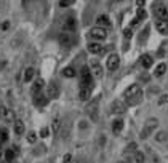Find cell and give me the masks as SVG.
Segmentation results:
<instances>
[{"instance_id": "6da1fadb", "label": "cell", "mask_w": 168, "mask_h": 163, "mask_svg": "<svg viewBox=\"0 0 168 163\" xmlns=\"http://www.w3.org/2000/svg\"><path fill=\"white\" fill-rule=\"evenodd\" d=\"M93 88V74L90 67L83 66L80 71V88Z\"/></svg>"}, {"instance_id": "44dd1931", "label": "cell", "mask_w": 168, "mask_h": 163, "mask_svg": "<svg viewBox=\"0 0 168 163\" xmlns=\"http://www.w3.org/2000/svg\"><path fill=\"white\" fill-rule=\"evenodd\" d=\"M91 96V88H80V91H78V98H80L82 101H88Z\"/></svg>"}, {"instance_id": "52a82bcc", "label": "cell", "mask_w": 168, "mask_h": 163, "mask_svg": "<svg viewBox=\"0 0 168 163\" xmlns=\"http://www.w3.org/2000/svg\"><path fill=\"white\" fill-rule=\"evenodd\" d=\"M88 51L93 54H102L104 53V46L99 42H91V43H88Z\"/></svg>"}, {"instance_id": "836d02e7", "label": "cell", "mask_w": 168, "mask_h": 163, "mask_svg": "<svg viewBox=\"0 0 168 163\" xmlns=\"http://www.w3.org/2000/svg\"><path fill=\"white\" fill-rule=\"evenodd\" d=\"M59 125H61V122H59V118L56 117V118L53 120V125H51V128H53V131H55V133H58V131H59Z\"/></svg>"}, {"instance_id": "5b68a950", "label": "cell", "mask_w": 168, "mask_h": 163, "mask_svg": "<svg viewBox=\"0 0 168 163\" xmlns=\"http://www.w3.org/2000/svg\"><path fill=\"white\" fill-rule=\"evenodd\" d=\"M0 118L7 123H11V122H15V114H13L11 109H8L5 106H0Z\"/></svg>"}, {"instance_id": "f6af8a7d", "label": "cell", "mask_w": 168, "mask_h": 163, "mask_svg": "<svg viewBox=\"0 0 168 163\" xmlns=\"http://www.w3.org/2000/svg\"><path fill=\"white\" fill-rule=\"evenodd\" d=\"M114 2H122V0H114Z\"/></svg>"}, {"instance_id": "c3c4849f", "label": "cell", "mask_w": 168, "mask_h": 163, "mask_svg": "<svg viewBox=\"0 0 168 163\" xmlns=\"http://www.w3.org/2000/svg\"><path fill=\"white\" fill-rule=\"evenodd\" d=\"M119 163H125V162H119Z\"/></svg>"}, {"instance_id": "ab89813d", "label": "cell", "mask_w": 168, "mask_h": 163, "mask_svg": "<svg viewBox=\"0 0 168 163\" xmlns=\"http://www.w3.org/2000/svg\"><path fill=\"white\" fill-rule=\"evenodd\" d=\"M8 27H10V22H8V21H5V22H2V24H0V29H2V31H7Z\"/></svg>"}, {"instance_id": "2e32d148", "label": "cell", "mask_w": 168, "mask_h": 163, "mask_svg": "<svg viewBox=\"0 0 168 163\" xmlns=\"http://www.w3.org/2000/svg\"><path fill=\"white\" fill-rule=\"evenodd\" d=\"M90 71H91V74H93V77H96V78H101V77H102V67H101V64L93 63Z\"/></svg>"}, {"instance_id": "e575fe53", "label": "cell", "mask_w": 168, "mask_h": 163, "mask_svg": "<svg viewBox=\"0 0 168 163\" xmlns=\"http://www.w3.org/2000/svg\"><path fill=\"white\" fill-rule=\"evenodd\" d=\"M35 141H37V134H35L34 131H31L29 136H27V142H29V144H34Z\"/></svg>"}, {"instance_id": "484cf974", "label": "cell", "mask_w": 168, "mask_h": 163, "mask_svg": "<svg viewBox=\"0 0 168 163\" xmlns=\"http://www.w3.org/2000/svg\"><path fill=\"white\" fill-rule=\"evenodd\" d=\"M3 158H5V162H13L15 160V150H13V149H7L5 150V153H3Z\"/></svg>"}, {"instance_id": "d590c367", "label": "cell", "mask_w": 168, "mask_h": 163, "mask_svg": "<svg viewBox=\"0 0 168 163\" xmlns=\"http://www.w3.org/2000/svg\"><path fill=\"white\" fill-rule=\"evenodd\" d=\"M163 104H168V95H163L158 99V106H163Z\"/></svg>"}, {"instance_id": "f546056e", "label": "cell", "mask_w": 168, "mask_h": 163, "mask_svg": "<svg viewBox=\"0 0 168 163\" xmlns=\"http://www.w3.org/2000/svg\"><path fill=\"white\" fill-rule=\"evenodd\" d=\"M136 18H138L139 21L146 19V18H147V13H146V10H144V8H138V15H136Z\"/></svg>"}, {"instance_id": "cb8c5ba5", "label": "cell", "mask_w": 168, "mask_h": 163, "mask_svg": "<svg viewBox=\"0 0 168 163\" xmlns=\"http://www.w3.org/2000/svg\"><path fill=\"white\" fill-rule=\"evenodd\" d=\"M165 72H167V64H165V63H160V64L155 67V72H154V75H155V77H162Z\"/></svg>"}, {"instance_id": "30bf717a", "label": "cell", "mask_w": 168, "mask_h": 163, "mask_svg": "<svg viewBox=\"0 0 168 163\" xmlns=\"http://www.w3.org/2000/svg\"><path fill=\"white\" fill-rule=\"evenodd\" d=\"M48 99H50L48 96H45V95H42V93H39V95L34 96V104H35L37 107H43V106H46Z\"/></svg>"}, {"instance_id": "8992f818", "label": "cell", "mask_w": 168, "mask_h": 163, "mask_svg": "<svg viewBox=\"0 0 168 163\" xmlns=\"http://www.w3.org/2000/svg\"><path fill=\"white\" fill-rule=\"evenodd\" d=\"M119 64H120L119 54H111V56L107 58V69H109V71H117Z\"/></svg>"}, {"instance_id": "d6986e66", "label": "cell", "mask_w": 168, "mask_h": 163, "mask_svg": "<svg viewBox=\"0 0 168 163\" xmlns=\"http://www.w3.org/2000/svg\"><path fill=\"white\" fill-rule=\"evenodd\" d=\"M87 112L90 114V117H91L93 120H96V112H98V99H96V101H93L91 104L87 107Z\"/></svg>"}, {"instance_id": "7bdbcfd3", "label": "cell", "mask_w": 168, "mask_h": 163, "mask_svg": "<svg viewBox=\"0 0 168 163\" xmlns=\"http://www.w3.org/2000/svg\"><path fill=\"white\" fill-rule=\"evenodd\" d=\"M139 22H141V21H139V19H138V18H134V19L131 21V24H130V27H136V26L139 24Z\"/></svg>"}, {"instance_id": "7a4b0ae2", "label": "cell", "mask_w": 168, "mask_h": 163, "mask_svg": "<svg viewBox=\"0 0 168 163\" xmlns=\"http://www.w3.org/2000/svg\"><path fill=\"white\" fill-rule=\"evenodd\" d=\"M157 125H158V120H157V118L147 120L146 125H144V128H143V131H141V138H143V139H147V138L152 134L154 130L157 128Z\"/></svg>"}, {"instance_id": "4dcf8cb0", "label": "cell", "mask_w": 168, "mask_h": 163, "mask_svg": "<svg viewBox=\"0 0 168 163\" xmlns=\"http://www.w3.org/2000/svg\"><path fill=\"white\" fill-rule=\"evenodd\" d=\"M0 141H2V142L8 141V130H7V128H2V130H0Z\"/></svg>"}, {"instance_id": "ee69618b", "label": "cell", "mask_w": 168, "mask_h": 163, "mask_svg": "<svg viewBox=\"0 0 168 163\" xmlns=\"http://www.w3.org/2000/svg\"><path fill=\"white\" fill-rule=\"evenodd\" d=\"M0 163H5V158H0Z\"/></svg>"}, {"instance_id": "9c48e42d", "label": "cell", "mask_w": 168, "mask_h": 163, "mask_svg": "<svg viewBox=\"0 0 168 163\" xmlns=\"http://www.w3.org/2000/svg\"><path fill=\"white\" fill-rule=\"evenodd\" d=\"M139 93H143V91H141V88H139V85H131V86H128L127 90H125L123 96H125V98H131V96L139 95Z\"/></svg>"}, {"instance_id": "7dc6e473", "label": "cell", "mask_w": 168, "mask_h": 163, "mask_svg": "<svg viewBox=\"0 0 168 163\" xmlns=\"http://www.w3.org/2000/svg\"><path fill=\"white\" fill-rule=\"evenodd\" d=\"M71 163H78V162H71Z\"/></svg>"}, {"instance_id": "3957f363", "label": "cell", "mask_w": 168, "mask_h": 163, "mask_svg": "<svg viewBox=\"0 0 168 163\" xmlns=\"http://www.w3.org/2000/svg\"><path fill=\"white\" fill-rule=\"evenodd\" d=\"M154 15L158 21H168V10L162 3H155L154 5Z\"/></svg>"}, {"instance_id": "1f68e13d", "label": "cell", "mask_w": 168, "mask_h": 163, "mask_svg": "<svg viewBox=\"0 0 168 163\" xmlns=\"http://www.w3.org/2000/svg\"><path fill=\"white\" fill-rule=\"evenodd\" d=\"M123 37H125L127 40L131 39V37H133V27H127V29L123 31Z\"/></svg>"}, {"instance_id": "9a60e30c", "label": "cell", "mask_w": 168, "mask_h": 163, "mask_svg": "<svg viewBox=\"0 0 168 163\" xmlns=\"http://www.w3.org/2000/svg\"><path fill=\"white\" fill-rule=\"evenodd\" d=\"M152 64H154V59H152L151 54H143L141 56V66L144 69H151Z\"/></svg>"}, {"instance_id": "ba28073f", "label": "cell", "mask_w": 168, "mask_h": 163, "mask_svg": "<svg viewBox=\"0 0 168 163\" xmlns=\"http://www.w3.org/2000/svg\"><path fill=\"white\" fill-rule=\"evenodd\" d=\"M96 24L99 26V27H104V29H109V27L112 26V22H111V19H109V16L101 15V16L96 18Z\"/></svg>"}, {"instance_id": "681fc988", "label": "cell", "mask_w": 168, "mask_h": 163, "mask_svg": "<svg viewBox=\"0 0 168 163\" xmlns=\"http://www.w3.org/2000/svg\"><path fill=\"white\" fill-rule=\"evenodd\" d=\"M10 163H11V162H10Z\"/></svg>"}, {"instance_id": "7c38bea8", "label": "cell", "mask_w": 168, "mask_h": 163, "mask_svg": "<svg viewBox=\"0 0 168 163\" xmlns=\"http://www.w3.org/2000/svg\"><path fill=\"white\" fill-rule=\"evenodd\" d=\"M75 27H77V21L74 19V18H67V19L64 21V24H63V29L66 31V32L75 31Z\"/></svg>"}, {"instance_id": "d6a6232c", "label": "cell", "mask_w": 168, "mask_h": 163, "mask_svg": "<svg viewBox=\"0 0 168 163\" xmlns=\"http://www.w3.org/2000/svg\"><path fill=\"white\" fill-rule=\"evenodd\" d=\"M155 139H157L158 142L167 141V133H165V131H158V133H157V136H155Z\"/></svg>"}, {"instance_id": "60d3db41", "label": "cell", "mask_w": 168, "mask_h": 163, "mask_svg": "<svg viewBox=\"0 0 168 163\" xmlns=\"http://www.w3.org/2000/svg\"><path fill=\"white\" fill-rule=\"evenodd\" d=\"M71 160H72V155L71 153H66L64 155V163H71Z\"/></svg>"}, {"instance_id": "8d00e7d4", "label": "cell", "mask_w": 168, "mask_h": 163, "mask_svg": "<svg viewBox=\"0 0 168 163\" xmlns=\"http://www.w3.org/2000/svg\"><path fill=\"white\" fill-rule=\"evenodd\" d=\"M127 152H136V142H131V144H128V147H127Z\"/></svg>"}, {"instance_id": "b9f144b4", "label": "cell", "mask_w": 168, "mask_h": 163, "mask_svg": "<svg viewBox=\"0 0 168 163\" xmlns=\"http://www.w3.org/2000/svg\"><path fill=\"white\" fill-rule=\"evenodd\" d=\"M144 3H146V0H136V7L138 8H144Z\"/></svg>"}, {"instance_id": "74e56055", "label": "cell", "mask_w": 168, "mask_h": 163, "mask_svg": "<svg viewBox=\"0 0 168 163\" xmlns=\"http://www.w3.org/2000/svg\"><path fill=\"white\" fill-rule=\"evenodd\" d=\"M72 3H74V0H61L59 5L61 7H69V5H72Z\"/></svg>"}, {"instance_id": "83f0119b", "label": "cell", "mask_w": 168, "mask_h": 163, "mask_svg": "<svg viewBox=\"0 0 168 163\" xmlns=\"http://www.w3.org/2000/svg\"><path fill=\"white\" fill-rule=\"evenodd\" d=\"M149 31H151V27H149V26H146V27H144V31L141 32V37H139V42H141V43H144V40L147 39V35H149Z\"/></svg>"}, {"instance_id": "5bb4252c", "label": "cell", "mask_w": 168, "mask_h": 163, "mask_svg": "<svg viewBox=\"0 0 168 163\" xmlns=\"http://www.w3.org/2000/svg\"><path fill=\"white\" fill-rule=\"evenodd\" d=\"M59 43H61L63 46H69L72 43V39H71V34L69 32L64 31L63 34H59Z\"/></svg>"}, {"instance_id": "ffe728a7", "label": "cell", "mask_w": 168, "mask_h": 163, "mask_svg": "<svg viewBox=\"0 0 168 163\" xmlns=\"http://www.w3.org/2000/svg\"><path fill=\"white\" fill-rule=\"evenodd\" d=\"M122 130H123V120L122 118H117V120L112 122V131H114L115 134H119Z\"/></svg>"}, {"instance_id": "ac0fdd59", "label": "cell", "mask_w": 168, "mask_h": 163, "mask_svg": "<svg viewBox=\"0 0 168 163\" xmlns=\"http://www.w3.org/2000/svg\"><path fill=\"white\" fill-rule=\"evenodd\" d=\"M155 27H157V31L160 32V34H163V35L168 34V21H158L157 19Z\"/></svg>"}, {"instance_id": "7402d4cb", "label": "cell", "mask_w": 168, "mask_h": 163, "mask_svg": "<svg viewBox=\"0 0 168 163\" xmlns=\"http://www.w3.org/2000/svg\"><path fill=\"white\" fill-rule=\"evenodd\" d=\"M141 99H143V93H139L136 96H131V98H125V101H127L128 106H136V104L141 102Z\"/></svg>"}, {"instance_id": "603a6c76", "label": "cell", "mask_w": 168, "mask_h": 163, "mask_svg": "<svg viewBox=\"0 0 168 163\" xmlns=\"http://www.w3.org/2000/svg\"><path fill=\"white\" fill-rule=\"evenodd\" d=\"M24 131H26L24 123H22L21 120H16L15 122V133L18 134V136H21V134H24Z\"/></svg>"}, {"instance_id": "4fadbf2b", "label": "cell", "mask_w": 168, "mask_h": 163, "mask_svg": "<svg viewBox=\"0 0 168 163\" xmlns=\"http://www.w3.org/2000/svg\"><path fill=\"white\" fill-rule=\"evenodd\" d=\"M111 109H112V112H114V114H123L125 112V104L122 101H114V102H112V106H111Z\"/></svg>"}, {"instance_id": "f1b7e54d", "label": "cell", "mask_w": 168, "mask_h": 163, "mask_svg": "<svg viewBox=\"0 0 168 163\" xmlns=\"http://www.w3.org/2000/svg\"><path fill=\"white\" fill-rule=\"evenodd\" d=\"M134 160H136V163H144V160H146V157H144L143 152H134Z\"/></svg>"}, {"instance_id": "8fae6325", "label": "cell", "mask_w": 168, "mask_h": 163, "mask_svg": "<svg viewBox=\"0 0 168 163\" xmlns=\"http://www.w3.org/2000/svg\"><path fill=\"white\" fill-rule=\"evenodd\" d=\"M43 85H45V82L42 80V78H37V80L34 82V85H32V88H31L32 96H35V95H39V93H42V88H43Z\"/></svg>"}, {"instance_id": "f35d334b", "label": "cell", "mask_w": 168, "mask_h": 163, "mask_svg": "<svg viewBox=\"0 0 168 163\" xmlns=\"http://www.w3.org/2000/svg\"><path fill=\"white\" fill-rule=\"evenodd\" d=\"M40 136L42 138H48V128H42L40 130Z\"/></svg>"}, {"instance_id": "4316f807", "label": "cell", "mask_w": 168, "mask_h": 163, "mask_svg": "<svg viewBox=\"0 0 168 163\" xmlns=\"http://www.w3.org/2000/svg\"><path fill=\"white\" fill-rule=\"evenodd\" d=\"M63 75H64V77H67V78L75 77V69H74V67H66V69L63 71Z\"/></svg>"}, {"instance_id": "277c9868", "label": "cell", "mask_w": 168, "mask_h": 163, "mask_svg": "<svg viewBox=\"0 0 168 163\" xmlns=\"http://www.w3.org/2000/svg\"><path fill=\"white\" fill-rule=\"evenodd\" d=\"M90 35H91V39H93V40L101 42V40H106V37H107V31L104 29V27L96 26V27H93V29L90 31Z\"/></svg>"}, {"instance_id": "d4e9b609", "label": "cell", "mask_w": 168, "mask_h": 163, "mask_svg": "<svg viewBox=\"0 0 168 163\" xmlns=\"http://www.w3.org/2000/svg\"><path fill=\"white\" fill-rule=\"evenodd\" d=\"M34 74H35V71L32 67H26L24 69V82H31L34 78Z\"/></svg>"}, {"instance_id": "bcb514c9", "label": "cell", "mask_w": 168, "mask_h": 163, "mask_svg": "<svg viewBox=\"0 0 168 163\" xmlns=\"http://www.w3.org/2000/svg\"><path fill=\"white\" fill-rule=\"evenodd\" d=\"M0 158H2V150H0Z\"/></svg>"}, {"instance_id": "e0dca14e", "label": "cell", "mask_w": 168, "mask_h": 163, "mask_svg": "<svg viewBox=\"0 0 168 163\" xmlns=\"http://www.w3.org/2000/svg\"><path fill=\"white\" fill-rule=\"evenodd\" d=\"M50 98V99H53V98H58L59 96V86L56 85V83H51V85L48 86V95H46Z\"/></svg>"}]
</instances>
